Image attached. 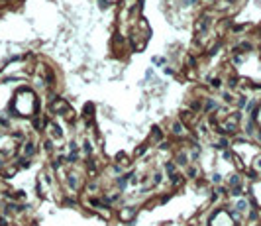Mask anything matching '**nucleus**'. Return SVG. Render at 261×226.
Instances as JSON below:
<instances>
[{"mask_svg":"<svg viewBox=\"0 0 261 226\" xmlns=\"http://www.w3.org/2000/svg\"><path fill=\"white\" fill-rule=\"evenodd\" d=\"M133 216H136V210H133V208H122V210H120V220L130 222Z\"/></svg>","mask_w":261,"mask_h":226,"instance_id":"f257e3e1","label":"nucleus"},{"mask_svg":"<svg viewBox=\"0 0 261 226\" xmlns=\"http://www.w3.org/2000/svg\"><path fill=\"white\" fill-rule=\"evenodd\" d=\"M22 153H24L26 159H28V157H32L33 153H35V146H33L32 142H26V144H24V150H22Z\"/></svg>","mask_w":261,"mask_h":226,"instance_id":"f03ea898","label":"nucleus"},{"mask_svg":"<svg viewBox=\"0 0 261 226\" xmlns=\"http://www.w3.org/2000/svg\"><path fill=\"white\" fill-rule=\"evenodd\" d=\"M153 140L155 142L161 140V130H159V128H153Z\"/></svg>","mask_w":261,"mask_h":226,"instance_id":"7ed1b4c3","label":"nucleus"},{"mask_svg":"<svg viewBox=\"0 0 261 226\" xmlns=\"http://www.w3.org/2000/svg\"><path fill=\"white\" fill-rule=\"evenodd\" d=\"M253 167H255V171H261V156L253 161Z\"/></svg>","mask_w":261,"mask_h":226,"instance_id":"20e7f679","label":"nucleus"},{"mask_svg":"<svg viewBox=\"0 0 261 226\" xmlns=\"http://www.w3.org/2000/svg\"><path fill=\"white\" fill-rule=\"evenodd\" d=\"M143 153H145V146L138 147V151H136V156H143Z\"/></svg>","mask_w":261,"mask_h":226,"instance_id":"39448f33","label":"nucleus"},{"mask_svg":"<svg viewBox=\"0 0 261 226\" xmlns=\"http://www.w3.org/2000/svg\"><path fill=\"white\" fill-rule=\"evenodd\" d=\"M212 181H214V183H220V181H222V177H220V175H212Z\"/></svg>","mask_w":261,"mask_h":226,"instance_id":"423d86ee","label":"nucleus"}]
</instances>
